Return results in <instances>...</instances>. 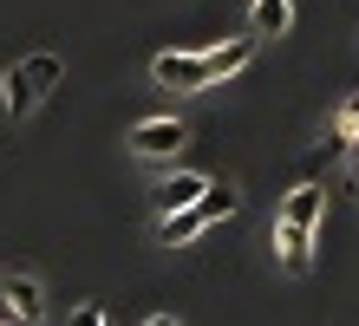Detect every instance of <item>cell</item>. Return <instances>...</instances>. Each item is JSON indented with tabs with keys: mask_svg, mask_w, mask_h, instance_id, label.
<instances>
[{
	"mask_svg": "<svg viewBox=\"0 0 359 326\" xmlns=\"http://www.w3.org/2000/svg\"><path fill=\"white\" fill-rule=\"evenodd\" d=\"M353 144H359V92H346L333 124H327V150H353Z\"/></svg>",
	"mask_w": 359,
	"mask_h": 326,
	"instance_id": "30bf717a",
	"label": "cell"
},
{
	"mask_svg": "<svg viewBox=\"0 0 359 326\" xmlns=\"http://www.w3.org/2000/svg\"><path fill=\"white\" fill-rule=\"evenodd\" d=\"M183 144H189V124H183V118H144V124L131 130V150H137L144 163H170Z\"/></svg>",
	"mask_w": 359,
	"mask_h": 326,
	"instance_id": "3957f363",
	"label": "cell"
},
{
	"mask_svg": "<svg viewBox=\"0 0 359 326\" xmlns=\"http://www.w3.org/2000/svg\"><path fill=\"white\" fill-rule=\"evenodd\" d=\"M0 300H7V320H13V326H39L46 294H39L33 274H7V280H0Z\"/></svg>",
	"mask_w": 359,
	"mask_h": 326,
	"instance_id": "5b68a950",
	"label": "cell"
},
{
	"mask_svg": "<svg viewBox=\"0 0 359 326\" xmlns=\"http://www.w3.org/2000/svg\"><path fill=\"white\" fill-rule=\"evenodd\" d=\"M320 222H327V183H301V189L281 196V209H274V248H281L287 274H307Z\"/></svg>",
	"mask_w": 359,
	"mask_h": 326,
	"instance_id": "6da1fadb",
	"label": "cell"
},
{
	"mask_svg": "<svg viewBox=\"0 0 359 326\" xmlns=\"http://www.w3.org/2000/svg\"><path fill=\"white\" fill-rule=\"evenodd\" d=\"M66 326H104V307H98V300H79Z\"/></svg>",
	"mask_w": 359,
	"mask_h": 326,
	"instance_id": "7c38bea8",
	"label": "cell"
},
{
	"mask_svg": "<svg viewBox=\"0 0 359 326\" xmlns=\"http://www.w3.org/2000/svg\"><path fill=\"white\" fill-rule=\"evenodd\" d=\"M20 65H27V79H33V92H39V98H46L53 85L66 79V59H59V53H27Z\"/></svg>",
	"mask_w": 359,
	"mask_h": 326,
	"instance_id": "8fae6325",
	"label": "cell"
},
{
	"mask_svg": "<svg viewBox=\"0 0 359 326\" xmlns=\"http://www.w3.org/2000/svg\"><path fill=\"white\" fill-rule=\"evenodd\" d=\"M236 209H242V196H236V189H229V183H222V189L209 183V189H203V196H196V203H189V209L163 215V242H170V248H177V242H196L203 229L229 222V215H236Z\"/></svg>",
	"mask_w": 359,
	"mask_h": 326,
	"instance_id": "7a4b0ae2",
	"label": "cell"
},
{
	"mask_svg": "<svg viewBox=\"0 0 359 326\" xmlns=\"http://www.w3.org/2000/svg\"><path fill=\"white\" fill-rule=\"evenodd\" d=\"M255 46H262L255 33H242V39H229V46H216V53H209V85H216V79H236L242 65H255Z\"/></svg>",
	"mask_w": 359,
	"mask_h": 326,
	"instance_id": "52a82bcc",
	"label": "cell"
},
{
	"mask_svg": "<svg viewBox=\"0 0 359 326\" xmlns=\"http://www.w3.org/2000/svg\"><path fill=\"white\" fill-rule=\"evenodd\" d=\"M0 104H7V118H27L33 104H39L33 79H27V65H7V72H0Z\"/></svg>",
	"mask_w": 359,
	"mask_h": 326,
	"instance_id": "9c48e42d",
	"label": "cell"
},
{
	"mask_svg": "<svg viewBox=\"0 0 359 326\" xmlns=\"http://www.w3.org/2000/svg\"><path fill=\"white\" fill-rule=\"evenodd\" d=\"M203 189H209V177H203V170H170V177L157 183V209H163V215H177V209H189V203H196Z\"/></svg>",
	"mask_w": 359,
	"mask_h": 326,
	"instance_id": "8992f818",
	"label": "cell"
},
{
	"mask_svg": "<svg viewBox=\"0 0 359 326\" xmlns=\"http://www.w3.org/2000/svg\"><path fill=\"white\" fill-rule=\"evenodd\" d=\"M294 27V0H255V7H248V33L255 39H281Z\"/></svg>",
	"mask_w": 359,
	"mask_h": 326,
	"instance_id": "ba28073f",
	"label": "cell"
},
{
	"mask_svg": "<svg viewBox=\"0 0 359 326\" xmlns=\"http://www.w3.org/2000/svg\"><path fill=\"white\" fill-rule=\"evenodd\" d=\"M144 326H177V320H170V313H151V320H144Z\"/></svg>",
	"mask_w": 359,
	"mask_h": 326,
	"instance_id": "4fadbf2b",
	"label": "cell"
},
{
	"mask_svg": "<svg viewBox=\"0 0 359 326\" xmlns=\"http://www.w3.org/2000/svg\"><path fill=\"white\" fill-rule=\"evenodd\" d=\"M151 79L163 92H209V53H157Z\"/></svg>",
	"mask_w": 359,
	"mask_h": 326,
	"instance_id": "277c9868",
	"label": "cell"
}]
</instances>
